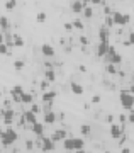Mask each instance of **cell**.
Masks as SVG:
<instances>
[{
  "label": "cell",
  "mask_w": 134,
  "mask_h": 153,
  "mask_svg": "<svg viewBox=\"0 0 134 153\" xmlns=\"http://www.w3.org/2000/svg\"><path fill=\"white\" fill-rule=\"evenodd\" d=\"M17 131H14L12 128H7L5 131L0 133V143L4 145V146H10V145H14V143L17 141Z\"/></svg>",
  "instance_id": "obj_1"
},
{
  "label": "cell",
  "mask_w": 134,
  "mask_h": 153,
  "mask_svg": "<svg viewBox=\"0 0 134 153\" xmlns=\"http://www.w3.org/2000/svg\"><path fill=\"white\" fill-rule=\"evenodd\" d=\"M119 100H121V105L124 109H133L134 107V94L131 92H121Z\"/></svg>",
  "instance_id": "obj_2"
},
{
  "label": "cell",
  "mask_w": 134,
  "mask_h": 153,
  "mask_svg": "<svg viewBox=\"0 0 134 153\" xmlns=\"http://www.w3.org/2000/svg\"><path fill=\"white\" fill-rule=\"evenodd\" d=\"M112 19L117 26H126L131 21V16L129 14H121V12H112Z\"/></svg>",
  "instance_id": "obj_3"
},
{
  "label": "cell",
  "mask_w": 134,
  "mask_h": 153,
  "mask_svg": "<svg viewBox=\"0 0 134 153\" xmlns=\"http://www.w3.org/2000/svg\"><path fill=\"white\" fill-rule=\"evenodd\" d=\"M109 48H110L109 41H100V43L97 44V56H98V58H105Z\"/></svg>",
  "instance_id": "obj_4"
},
{
  "label": "cell",
  "mask_w": 134,
  "mask_h": 153,
  "mask_svg": "<svg viewBox=\"0 0 134 153\" xmlns=\"http://www.w3.org/2000/svg\"><path fill=\"white\" fill-rule=\"evenodd\" d=\"M41 150H43V152H53L54 141L48 136H41Z\"/></svg>",
  "instance_id": "obj_5"
},
{
  "label": "cell",
  "mask_w": 134,
  "mask_h": 153,
  "mask_svg": "<svg viewBox=\"0 0 134 153\" xmlns=\"http://www.w3.org/2000/svg\"><path fill=\"white\" fill-rule=\"evenodd\" d=\"M10 94H12V100H14V102H21V95L24 94V88H22L21 85H14Z\"/></svg>",
  "instance_id": "obj_6"
},
{
  "label": "cell",
  "mask_w": 134,
  "mask_h": 153,
  "mask_svg": "<svg viewBox=\"0 0 134 153\" xmlns=\"http://www.w3.org/2000/svg\"><path fill=\"white\" fill-rule=\"evenodd\" d=\"M41 53H43V56H46V58H53L54 48L49 43H44V44H41Z\"/></svg>",
  "instance_id": "obj_7"
},
{
  "label": "cell",
  "mask_w": 134,
  "mask_h": 153,
  "mask_svg": "<svg viewBox=\"0 0 134 153\" xmlns=\"http://www.w3.org/2000/svg\"><path fill=\"white\" fill-rule=\"evenodd\" d=\"M49 138L56 143V141H64L68 136H66V131H64V129H56V131H53V134H51Z\"/></svg>",
  "instance_id": "obj_8"
},
{
  "label": "cell",
  "mask_w": 134,
  "mask_h": 153,
  "mask_svg": "<svg viewBox=\"0 0 134 153\" xmlns=\"http://www.w3.org/2000/svg\"><path fill=\"white\" fill-rule=\"evenodd\" d=\"M85 4L81 2V0H73V4H71V12H75V14H83V10H85Z\"/></svg>",
  "instance_id": "obj_9"
},
{
  "label": "cell",
  "mask_w": 134,
  "mask_h": 153,
  "mask_svg": "<svg viewBox=\"0 0 134 153\" xmlns=\"http://www.w3.org/2000/svg\"><path fill=\"white\" fill-rule=\"evenodd\" d=\"M22 121L32 126L34 123H38V119H36V112H32V111H26V112L22 114Z\"/></svg>",
  "instance_id": "obj_10"
},
{
  "label": "cell",
  "mask_w": 134,
  "mask_h": 153,
  "mask_svg": "<svg viewBox=\"0 0 134 153\" xmlns=\"http://www.w3.org/2000/svg\"><path fill=\"white\" fill-rule=\"evenodd\" d=\"M109 38H110V29L107 26H102L98 29V39L100 41H109Z\"/></svg>",
  "instance_id": "obj_11"
},
{
  "label": "cell",
  "mask_w": 134,
  "mask_h": 153,
  "mask_svg": "<svg viewBox=\"0 0 134 153\" xmlns=\"http://www.w3.org/2000/svg\"><path fill=\"white\" fill-rule=\"evenodd\" d=\"M121 134H122V128H121V124H110V136H112L114 140H119Z\"/></svg>",
  "instance_id": "obj_12"
},
{
  "label": "cell",
  "mask_w": 134,
  "mask_h": 153,
  "mask_svg": "<svg viewBox=\"0 0 134 153\" xmlns=\"http://www.w3.org/2000/svg\"><path fill=\"white\" fill-rule=\"evenodd\" d=\"M32 133H34V134H38L39 138L43 136V133H44V126L41 124V123H34V124H32Z\"/></svg>",
  "instance_id": "obj_13"
},
{
  "label": "cell",
  "mask_w": 134,
  "mask_h": 153,
  "mask_svg": "<svg viewBox=\"0 0 134 153\" xmlns=\"http://www.w3.org/2000/svg\"><path fill=\"white\" fill-rule=\"evenodd\" d=\"M54 121H56V114L53 111L44 112V124H54Z\"/></svg>",
  "instance_id": "obj_14"
},
{
  "label": "cell",
  "mask_w": 134,
  "mask_h": 153,
  "mask_svg": "<svg viewBox=\"0 0 134 153\" xmlns=\"http://www.w3.org/2000/svg\"><path fill=\"white\" fill-rule=\"evenodd\" d=\"M56 99V92L54 90H48V92L43 94V102H53Z\"/></svg>",
  "instance_id": "obj_15"
},
{
  "label": "cell",
  "mask_w": 134,
  "mask_h": 153,
  "mask_svg": "<svg viewBox=\"0 0 134 153\" xmlns=\"http://www.w3.org/2000/svg\"><path fill=\"white\" fill-rule=\"evenodd\" d=\"M9 27H10V22H9V19H7L5 16H0V29L5 33V31H9Z\"/></svg>",
  "instance_id": "obj_16"
},
{
  "label": "cell",
  "mask_w": 134,
  "mask_h": 153,
  "mask_svg": "<svg viewBox=\"0 0 134 153\" xmlns=\"http://www.w3.org/2000/svg\"><path fill=\"white\" fill-rule=\"evenodd\" d=\"M4 121H5V124H10L12 121H14V111L12 109L4 111Z\"/></svg>",
  "instance_id": "obj_17"
},
{
  "label": "cell",
  "mask_w": 134,
  "mask_h": 153,
  "mask_svg": "<svg viewBox=\"0 0 134 153\" xmlns=\"http://www.w3.org/2000/svg\"><path fill=\"white\" fill-rule=\"evenodd\" d=\"M70 88H71V92L75 94V95H81V94H83V87H81L80 83H71L70 85Z\"/></svg>",
  "instance_id": "obj_18"
},
{
  "label": "cell",
  "mask_w": 134,
  "mask_h": 153,
  "mask_svg": "<svg viewBox=\"0 0 134 153\" xmlns=\"http://www.w3.org/2000/svg\"><path fill=\"white\" fill-rule=\"evenodd\" d=\"M83 145H85V141L81 138H73V148H75V152L83 150Z\"/></svg>",
  "instance_id": "obj_19"
},
{
  "label": "cell",
  "mask_w": 134,
  "mask_h": 153,
  "mask_svg": "<svg viewBox=\"0 0 134 153\" xmlns=\"http://www.w3.org/2000/svg\"><path fill=\"white\" fill-rule=\"evenodd\" d=\"M63 148L68 150V152H75V148H73V138H66L63 141Z\"/></svg>",
  "instance_id": "obj_20"
},
{
  "label": "cell",
  "mask_w": 134,
  "mask_h": 153,
  "mask_svg": "<svg viewBox=\"0 0 134 153\" xmlns=\"http://www.w3.org/2000/svg\"><path fill=\"white\" fill-rule=\"evenodd\" d=\"M32 99H34V97H32V94H29V92H24V94L21 95V102H26V104H31V102H32Z\"/></svg>",
  "instance_id": "obj_21"
},
{
  "label": "cell",
  "mask_w": 134,
  "mask_h": 153,
  "mask_svg": "<svg viewBox=\"0 0 134 153\" xmlns=\"http://www.w3.org/2000/svg\"><path fill=\"white\" fill-rule=\"evenodd\" d=\"M109 63H112V65H121V63H122V56L119 55V53H115V55L110 58V61H109ZM105 65H107V63H105Z\"/></svg>",
  "instance_id": "obj_22"
},
{
  "label": "cell",
  "mask_w": 134,
  "mask_h": 153,
  "mask_svg": "<svg viewBox=\"0 0 134 153\" xmlns=\"http://www.w3.org/2000/svg\"><path fill=\"white\" fill-rule=\"evenodd\" d=\"M46 80H48V82H54V80H56V73H54V70H51V68L46 70Z\"/></svg>",
  "instance_id": "obj_23"
},
{
  "label": "cell",
  "mask_w": 134,
  "mask_h": 153,
  "mask_svg": "<svg viewBox=\"0 0 134 153\" xmlns=\"http://www.w3.org/2000/svg\"><path fill=\"white\" fill-rule=\"evenodd\" d=\"M14 46H17V48H22L24 46V39L21 36H17V34H14Z\"/></svg>",
  "instance_id": "obj_24"
},
{
  "label": "cell",
  "mask_w": 134,
  "mask_h": 153,
  "mask_svg": "<svg viewBox=\"0 0 134 153\" xmlns=\"http://www.w3.org/2000/svg\"><path fill=\"white\" fill-rule=\"evenodd\" d=\"M105 71H107L109 75L117 73V70H115V65H112V63H107V65H105Z\"/></svg>",
  "instance_id": "obj_25"
},
{
  "label": "cell",
  "mask_w": 134,
  "mask_h": 153,
  "mask_svg": "<svg viewBox=\"0 0 134 153\" xmlns=\"http://www.w3.org/2000/svg\"><path fill=\"white\" fill-rule=\"evenodd\" d=\"M46 19H48V16H46L44 12H38V16H36V21H38L39 24H43V22H46Z\"/></svg>",
  "instance_id": "obj_26"
},
{
  "label": "cell",
  "mask_w": 134,
  "mask_h": 153,
  "mask_svg": "<svg viewBox=\"0 0 134 153\" xmlns=\"http://www.w3.org/2000/svg\"><path fill=\"white\" fill-rule=\"evenodd\" d=\"M73 27H75V29H80V31H83V29H85V26H83V22H81L80 19H76V21H73Z\"/></svg>",
  "instance_id": "obj_27"
},
{
  "label": "cell",
  "mask_w": 134,
  "mask_h": 153,
  "mask_svg": "<svg viewBox=\"0 0 134 153\" xmlns=\"http://www.w3.org/2000/svg\"><path fill=\"white\" fill-rule=\"evenodd\" d=\"M83 16H85L87 19H90V17L93 16V9H92V7H85V10H83Z\"/></svg>",
  "instance_id": "obj_28"
},
{
  "label": "cell",
  "mask_w": 134,
  "mask_h": 153,
  "mask_svg": "<svg viewBox=\"0 0 134 153\" xmlns=\"http://www.w3.org/2000/svg\"><path fill=\"white\" fill-rule=\"evenodd\" d=\"M114 24H115V22H114V19H112V16H107V17H105V26H107V27H109V29L112 27Z\"/></svg>",
  "instance_id": "obj_29"
},
{
  "label": "cell",
  "mask_w": 134,
  "mask_h": 153,
  "mask_svg": "<svg viewBox=\"0 0 134 153\" xmlns=\"http://www.w3.org/2000/svg\"><path fill=\"white\" fill-rule=\"evenodd\" d=\"M9 53V46L5 43H0V55H7Z\"/></svg>",
  "instance_id": "obj_30"
},
{
  "label": "cell",
  "mask_w": 134,
  "mask_h": 153,
  "mask_svg": "<svg viewBox=\"0 0 134 153\" xmlns=\"http://www.w3.org/2000/svg\"><path fill=\"white\" fill-rule=\"evenodd\" d=\"M14 68H16V70H22V68H24V61H21V60L14 61Z\"/></svg>",
  "instance_id": "obj_31"
},
{
  "label": "cell",
  "mask_w": 134,
  "mask_h": 153,
  "mask_svg": "<svg viewBox=\"0 0 134 153\" xmlns=\"http://www.w3.org/2000/svg\"><path fill=\"white\" fill-rule=\"evenodd\" d=\"M16 7V2H12V0H7V4H5V9L7 10H12Z\"/></svg>",
  "instance_id": "obj_32"
},
{
  "label": "cell",
  "mask_w": 134,
  "mask_h": 153,
  "mask_svg": "<svg viewBox=\"0 0 134 153\" xmlns=\"http://www.w3.org/2000/svg\"><path fill=\"white\" fill-rule=\"evenodd\" d=\"M63 27H64V31H73V29H75L71 22H64V26H63Z\"/></svg>",
  "instance_id": "obj_33"
},
{
  "label": "cell",
  "mask_w": 134,
  "mask_h": 153,
  "mask_svg": "<svg viewBox=\"0 0 134 153\" xmlns=\"http://www.w3.org/2000/svg\"><path fill=\"white\" fill-rule=\"evenodd\" d=\"M81 133H83V134H88V133H90V126L83 124V126H81Z\"/></svg>",
  "instance_id": "obj_34"
},
{
  "label": "cell",
  "mask_w": 134,
  "mask_h": 153,
  "mask_svg": "<svg viewBox=\"0 0 134 153\" xmlns=\"http://www.w3.org/2000/svg\"><path fill=\"white\" fill-rule=\"evenodd\" d=\"M129 46H131V44H134V31H131V33H129Z\"/></svg>",
  "instance_id": "obj_35"
},
{
  "label": "cell",
  "mask_w": 134,
  "mask_h": 153,
  "mask_svg": "<svg viewBox=\"0 0 134 153\" xmlns=\"http://www.w3.org/2000/svg\"><path fill=\"white\" fill-rule=\"evenodd\" d=\"M92 5H104V0H90Z\"/></svg>",
  "instance_id": "obj_36"
},
{
  "label": "cell",
  "mask_w": 134,
  "mask_h": 153,
  "mask_svg": "<svg viewBox=\"0 0 134 153\" xmlns=\"http://www.w3.org/2000/svg\"><path fill=\"white\" fill-rule=\"evenodd\" d=\"M48 85H49L48 80H43V82H41V88H43V90H46V88H48Z\"/></svg>",
  "instance_id": "obj_37"
},
{
  "label": "cell",
  "mask_w": 134,
  "mask_h": 153,
  "mask_svg": "<svg viewBox=\"0 0 134 153\" xmlns=\"http://www.w3.org/2000/svg\"><path fill=\"white\" fill-rule=\"evenodd\" d=\"M32 112H36V114H38V112H41V107H39V105H36V104H34V105H32Z\"/></svg>",
  "instance_id": "obj_38"
},
{
  "label": "cell",
  "mask_w": 134,
  "mask_h": 153,
  "mask_svg": "<svg viewBox=\"0 0 134 153\" xmlns=\"http://www.w3.org/2000/svg\"><path fill=\"white\" fill-rule=\"evenodd\" d=\"M92 102H100V95H93V99H92Z\"/></svg>",
  "instance_id": "obj_39"
},
{
  "label": "cell",
  "mask_w": 134,
  "mask_h": 153,
  "mask_svg": "<svg viewBox=\"0 0 134 153\" xmlns=\"http://www.w3.org/2000/svg\"><path fill=\"white\" fill-rule=\"evenodd\" d=\"M5 41V36H4V31H0V43H4Z\"/></svg>",
  "instance_id": "obj_40"
},
{
  "label": "cell",
  "mask_w": 134,
  "mask_h": 153,
  "mask_svg": "<svg viewBox=\"0 0 134 153\" xmlns=\"http://www.w3.org/2000/svg\"><path fill=\"white\" fill-rule=\"evenodd\" d=\"M129 121H131V123H134V112H131V114H129Z\"/></svg>",
  "instance_id": "obj_41"
},
{
  "label": "cell",
  "mask_w": 134,
  "mask_h": 153,
  "mask_svg": "<svg viewBox=\"0 0 134 153\" xmlns=\"http://www.w3.org/2000/svg\"><path fill=\"white\" fill-rule=\"evenodd\" d=\"M26 146L29 148V150H31V148H32V141H26Z\"/></svg>",
  "instance_id": "obj_42"
},
{
  "label": "cell",
  "mask_w": 134,
  "mask_h": 153,
  "mask_svg": "<svg viewBox=\"0 0 134 153\" xmlns=\"http://www.w3.org/2000/svg\"><path fill=\"white\" fill-rule=\"evenodd\" d=\"M80 43L81 44H87V38H80Z\"/></svg>",
  "instance_id": "obj_43"
},
{
  "label": "cell",
  "mask_w": 134,
  "mask_h": 153,
  "mask_svg": "<svg viewBox=\"0 0 134 153\" xmlns=\"http://www.w3.org/2000/svg\"><path fill=\"white\" fill-rule=\"evenodd\" d=\"M75 153H87L85 150H78V152H75Z\"/></svg>",
  "instance_id": "obj_44"
},
{
  "label": "cell",
  "mask_w": 134,
  "mask_h": 153,
  "mask_svg": "<svg viewBox=\"0 0 134 153\" xmlns=\"http://www.w3.org/2000/svg\"><path fill=\"white\" fill-rule=\"evenodd\" d=\"M0 133H2V131H0Z\"/></svg>",
  "instance_id": "obj_45"
}]
</instances>
